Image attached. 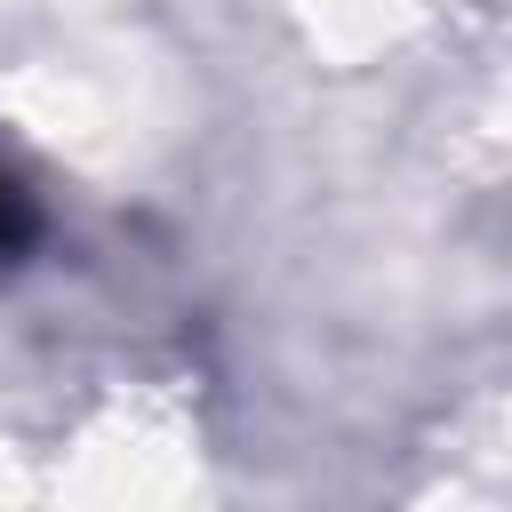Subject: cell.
I'll use <instances>...</instances> for the list:
<instances>
[{
  "mask_svg": "<svg viewBox=\"0 0 512 512\" xmlns=\"http://www.w3.org/2000/svg\"><path fill=\"white\" fill-rule=\"evenodd\" d=\"M32 232H40V216H32V200L16 192V176L0 168V256H16V248H24Z\"/></svg>",
  "mask_w": 512,
  "mask_h": 512,
  "instance_id": "6da1fadb",
  "label": "cell"
}]
</instances>
